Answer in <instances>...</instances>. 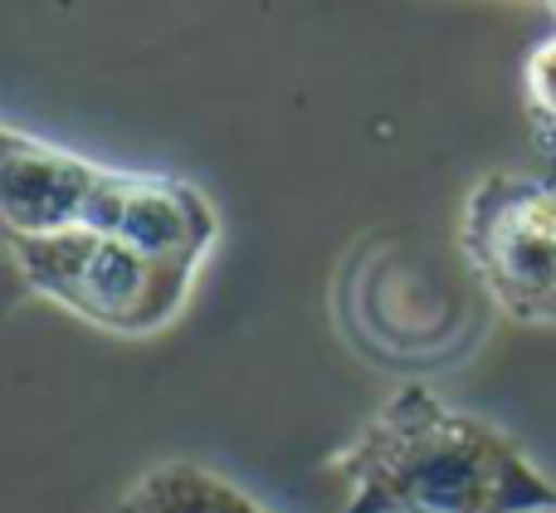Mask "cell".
Here are the masks:
<instances>
[{"label": "cell", "instance_id": "obj_7", "mask_svg": "<svg viewBox=\"0 0 556 513\" xmlns=\"http://www.w3.org/2000/svg\"><path fill=\"white\" fill-rule=\"evenodd\" d=\"M522 108L538 127V142H556V29L542 35L522 59Z\"/></svg>", "mask_w": 556, "mask_h": 513}, {"label": "cell", "instance_id": "obj_3", "mask_svg": "<svg viewBox=\"0 0 556 513\" xmlns=\"http://www.w3.org/2000/svg\"><path fill=\"white\" fill-rule=\"evenodd\" d=\"M459 254L508 323L556 328V182L483 172L464 196Z\"/></svg>", "mask_w": 556, "mask_h": 513}, {"label": "cell", "instance_id": "obj_4", "mask_svg": "<svg viewBox=\"0 0 556 513\" xmlns=\"http://www.w3.org/2000/svg\"><path fill=\"white\" fill-rule=\"evenodd\" d=\"M84 230L113 235L142 254L201 270L205 254L220 240V215L201 186L162 172H123L103 166L98 191L88 201Z\"/></svg>", "mask_w": 556, "mask_h": 513}, {"label": "cell", "instance_id": "obj_1", "mask_svg": "<svg viewBox=\"0 0 556 513\" xmlns=\"http://www.w3.org/2000/svg\"><path fill=\"white\" fill-rule=\"evenodd\" d=\"M327 470L346 489L337 513H556V479L528 450L425 381L395 387Z\"/></svg>", "mask_w": 556, "mask_h": 513}, {"label": "cell", "instance_id": "obj_8", "mask_svg": "<svg viewBox=\"0 0 556 513\" xmlns=\"http://www.w3.org/2000/svg\"><path fill=\"white\" fill-rule=\"evenodd\" d=\"M547 5H552V15H556V0H547Z\"/></svg>", "mask_w": 556, "mask_h": 513}, {"label": "cell", "instance_id": "obj_2", "mask_svg": "<svg viewBox=\"0 0 556 513\" xmlns=\"http://www.w3.org/2000/svg\"><path fill=\"white\" fill-rule=\"evenodd\" d=\"M5 250L39 299L113 338L166 333L186 313L201 279L191 264L156 260L98 230H64L39 240L5 235Z\"/></svg>", "mask_w": 556, "mask_h": 513}, {"label": "cell", "instance_id": "obj_6", "mask_svg": "<svg viewBox=\"0 0 556 513\" xmlns=\"http://www.w3.org/2000/svg\"><path fill=\"white\" fill-rule=\"evenodd\" d=\"M113 513H269L235 479L195 460H156L117 495Z\"/></svg>", "mask_w": 556, "mask_h": 513}, {"label": "cell", "instance_id": "obj_5", "mask_svg": "<svg viewBox=\"0 0 556 513\" xmlns=\"http://www.w3.org/2000/svg\"><path fill=\"white\" fill-rule=\"evenodd\" d=\"M98 176H103V162H88L20 127H5L0 133V225L5 235L39 240V235L84 230Z\"/></svg>", "mask_w": 556, "mask_h": 513}]
</instances>
